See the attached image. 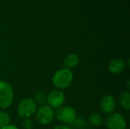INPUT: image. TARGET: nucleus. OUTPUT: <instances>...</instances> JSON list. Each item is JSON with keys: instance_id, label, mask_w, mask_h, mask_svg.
<instances>
[{"instance_id": "1a4fd4ad", "label": "nucleus", "mask_w": 130, "mask_h": 129, "mask_svg": "<svg viewBox=\"0 0 130 129\" xmlns=\"http://www.w3.org/2000/svg\"><path fill=\"white\" fill-rule=\"evenodd\" d=\"M125 68H126L125 62L121 59H115L111 60L108 66L109 71L114 75H121L124 71Z\"/></svg>"}, {"instance_id": "7ed1b4c3", "label": "nucleus", "mask_w": 130, "mask_h": 129, "mask_svg": "<svg viewBox=\"0 0 130 129\" xmlns=\"http://www.w3.org/2000/svg\"><path fill=\"white\" fill-rule=\"evenodd\" d=\"M14 97V91L12 86L7 81H0V108H8L12 102Z\"/></svg>"}, {"instance_id": "aec40b11", "label": "nucleus", "mask_w": 130, "mask_h": 129, "mask_svg": "<svg viewBox=\"0 0 130 129\" xmlns=\"http://www.w3.org/2000/svg\"><path fill=\"white\" fill-rule=\"evenodd\" d=\"M85 129H86V128H85Z\"/></svg>"}, {"instance_id": "39448f33", "label": "nucleus", "mask_w": 130, "mask_h": 129, "mask_svg": "<svg viewBox=\"0 0 130 129\" xmlns=\"http://www.w3.org/2000/svg\"><path fill=\"white\" fill-rule=\"evenodd\" d=\"M35 113L37 121L43 125L50 124L55 118L53 109L48 105L40 106L38 109H37Z\"/></svg>"}, {"instance_id": "9d476101", "label": "nucleus", "mask_w": 130, "mask_h": 129, "mask_svg": "<svg viewBox=\"0 0 130 129\" xmlns=\"http://www.w3.org/2000/svg\"><path fill=\"white\" fill-rule=\"evenodd\" d=\"M79 63V58L77 54L75 53H71L68 55L63 61V65L65 68H73L76 67Z\"/></svg>"}, {"instance_id": "2eb2a0df", "label": "nucleus", "mask_w": 130, "mask_h": 129, "mask_svg": "<svg viewBox=\"0 0 130 129\" xmlns=\"http://www.w3.org/2000/svg\"><path fill=\"white\" fill-rule=\"evenodd\" d=\"M10 122L11 118L9 115L4 111H0V129L9 125Z\"/></svg>"}, {"instance_id": "f257e3e1", "label": "nucleus", "mask_w": 130, "mask_h": 129, "mask_svg": "<svg viewBox=\"0 0 130 129\" xmlns=\"http://www.w3.org/2000/svg\"><path fill=\"white\" fill-rule=\"evenodd\" d=\"M72 71L66 68L57 70L52 77V83L57 90H63L69 87L73 81Z\"/></svg>"}, {"instance_id": "0eeeda50", "label": "nucleus", "mask_w": 130, "mask_h": 129, "mask_svg": "<svg viewBox=\"0 0 130 129\" xmlns=\"http://www.w3.org/2000/svg\"><path fill=\"white\" fill-rule=\"evenodd\" d=\"M66 96L64 93L59 90H55L49 93L46 96V103L53 109L62 106L64 104Z\"/></svg>"}, {"instance_id": "a211bd4d", "label": "nucleus", "mask_w": 130, "mask_h": 129, "mask_svg": "<svg viewBox=\"0 0 130 129\" xmlns=\"http://www.w3.org/2000/svg\"><path fill=\"white\" fill-rule=\"evenodd\" d=\"M1 129H19L17 126H15V125H6V126H5V127H3Z\"/></svg>"}, {"instance_id": "f3484780", "label": "nucleus", "mask_w": 130, "mask_h": 129, "mask_svg": "<svg viewBox=\"0 0 130 129\" xmlns=\"http://www.w3.org/2000/svg\"><path fill=\"white\" fill-rule=\"evenodd\" d=\"M53 129H72L71 127H69V125H65V124H60V125H56Z\"/></svg>"}, {"instance_id": "ddd939ff", "label": "nucleus", "mask_w": 130, "mask_h": 129, "mask_svg": "<svg viewBox=\"0 0 130 129\" xmlns=\"http://www.w3.org/2000/svg\"><path fill=\"white\" fill-rule=\"evenodd\" d=\"M73 128L78 129H85L87 126V121L82 117H77L74 119V121L70 124Z\"/></svg>"}, {"instance_id": "6ab92c4d", "label": "nucleus", "mask_w": 130, "mask_h": 129, "mask_svg": "<svg viewBox=\"0 0 130 129\" xmlns=\"http://www.w3.org/2000/svg\"><path fill=\"white\" fill-rule=\"evenodd\" d=\"M130 84H129V80H128V81H127V87H128V88H129L130 87Z\"/></svg>"}, {"instance_id": "f8f14e48", "label": "nucleus", "mask_w": 130, "mask_h": 129, "mask_svg": "<svg viewBox=\"0 0 130 129\" xmlns=\"http://www.w3.org/2000/svg\"><path fill=\"white\" fill-rule=\"evenodd\" d=\"M88 121L92 126L98 127V126L101 125L104 123V118L99 113H92L89 116Z\"/></svg>"}, {"instance_id": "6e6552de", "label": "nucleus", "mask_w": 130, "mask_h": 129, "mask_svg": "<svg viewBox=\"0 0 130 129\" xmlns=\"http://www.w3.org/2000/svg\"><path fill=\"white\" fill-rule=\"evenodd\" d=\"M99 107L101 111L104 114L112 113L116 107V100L112 95H106L102 97Z\"/></svg>"}, {"instance_id": "20e7f679", "label": "nucleus", "mask_w": 130, "mask_h": 129, "mask_svg": "<svg viewBox=\"0 0 130 129\" xmlns=\"http://www.w3.org/2000/svg\"><path fill=\"white\" fill-rule=\"evenodd\" d=\"M54 116L62 124L70 125L76 118V112L72 106L62 105L56 109L54 112Z\"/></svg>"}, {"instance_id": "423d86ee", "label": "nucleus", "mask_w": 130, "mask_h": 129, "mask_svg": "<svg viewBox=\"0 0 130 129\" xmlns=\"http://www.w3.org/2000/svg\"><path fill=\"white\" fill-rule=\"evenodd\" d=\"M106 125L108 129L126 128L125 117L119 113H112L109 114L106 119Z\"/></svg>"}, {"instance_id": "4468645a", "label": "nucleus", "mask_w": 130, "mask_h": 129, "mask_svg": "<svg viewBox=\"0 0 130 129\" xmlns=\"http://www.w3.org/2000/svg\"><path fill=\"white\" fill-rule=\"evenodd\" d=\"M34 100L37 105H45V103H46V95L43 91H38L35 94Z\"/></svg>"}, {"instance_id": "9b49d317", "label": "nucleus", "mask_w": 130, "mask_h": 129, "mask_svg": "<svg viewBox=\"0 0 130 129\" xmlns=\"http://www.w3.org/2000/svg\"><path fill=\"white\" fill-rule=\"evenodd\" d=\"M120 105L126 110H129L130 109V94L129 91L123 92L119 97Z\"/></svg>"}, {"instance_id": "f03ea898", "label": "nucleus", "mask_w": 130, "mask_h": 129, "mask_svg": "<svg viewBox=\"0 0 130 129\" xmlns=\"http://www.w3.org/2000/svg\"><path fill=\"white\" fill-rule=\"evenodd\" d=\"M37 109V105L34 102V99L27 97L23 99L18 105L17 113L19 117L21 119H30L34 114H35Z\"/></svg>"}, {"instance_id": "dca6fc26", "label": "nucleus", "mask_w": 130, "mask_h": 129, "mask_svg": "<svg viewBox=\"0 0 130 129\" xmlns=\"http://www.w3.org/2000/svg\"><path fill=\"white\" fill-rule=\"evenodd\" d=\"M34 123L30 119H24L22 122V127L24 129H32Z\"/></svg>"}]
</instances>
